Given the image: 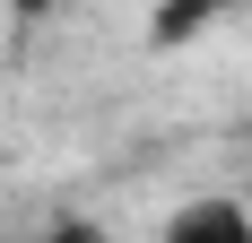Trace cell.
I'll return each instance as SVG.
<instances>
[{"label":"cell","instance_id":"6da1fadb","mask_svg":"<svg viewBox=\"0 0 252 243\" xmlns=\"http://www.w3.org/2000/svg\"><path fill=\"white\" fill-rule=\"evenodd\" d=\"M165 243H252L244 200H183L165 217Z\"/></svg>","mask_w":252,"mask_h":243},{"label":"cell","instance_id":"7a4b0ae2","mask_svg":"<svg viewBox=\"0 0 252 243\" xmlns=\"http://www.w3.org/2000/svg\"><path fill=\"white\" fill-rule=\"evenodd\" d=\"M52 243H113V235H104L96 217H61V226H52Z\"/></svg>","mask_w":252,"mask_h":243}]
</instances>
